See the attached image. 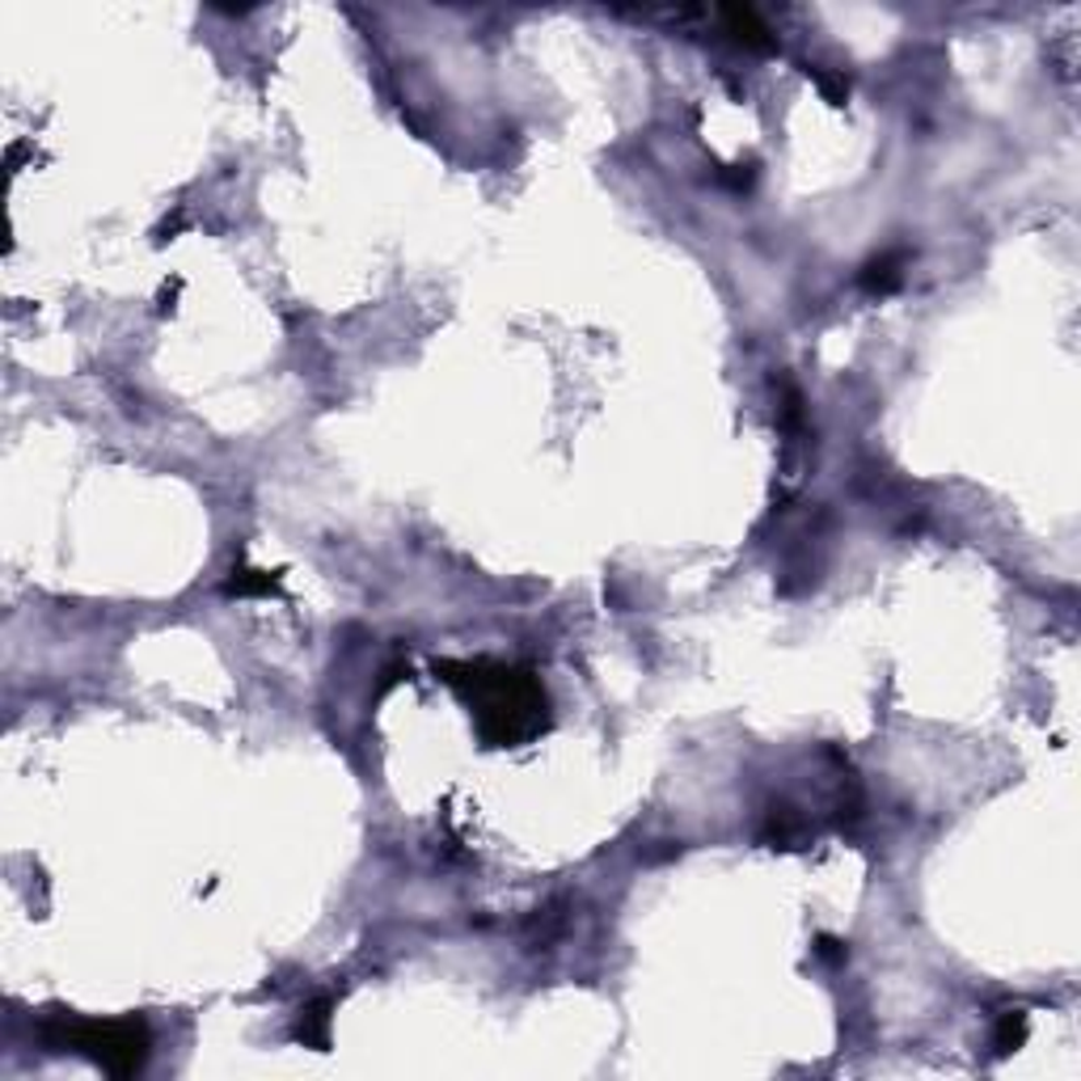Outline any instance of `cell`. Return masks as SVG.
<instances>
[{
	"instance_id": "5",
	"label": "cell",
	"mask_w": 1081,
	"mask_h": 1081,
	"mask_svg": "<svg viewBox=\"0 0 1081 1081\" xmlns=\"http://www.w3.org/2000/svg\"><path fill=\"white\" fill-rule=\"evenodd\" d=\"M862 287L866 292H895L900 287V280H904V250H888V254H879V258H870L866 266H862Z\"/></svg>"
},
{
	"instance_id": "6",
	"label": "cell",
	"mask_w": 1081,
	"mask_h": 1081,
	"mask_svg": "<svg viewBox=\"0 0 1081 1081\" xmlns=\"http://www.w3.org/2000/svg\"><path fill=\"white\" fill-rule=\"evenodd\" d=\"M280 579L271 571H254V567H237L228 579V596H275Z\"/></svg>"
},
{
	"instance_id": "7",
	"label": "cell",
	"mask_w": 1081,
	"mask_h": 1081,
	"mask_svg": "<svg viewBox=\"0 0 1081 1081\" xmlns=\"http://www.w3.org/2000/svg\"><path fill=\"white\" fill-rule=\"evenodd\" d=\"M1022 1040H1026V1014L1010 1010V1014L1001 1018V1026H997V1052H1001V1056H1006V1052H1018L1022 1048Z\"/></svg>"
},
{
	"instance_id": "2",
	"label": "cell",
	"mask_w": 1081,
	"mask_h": 1081,
	"mask_svg": "<svg viewBox=\"0 0 1081 1081\" xmlns=\"http://www.w3.org/2000/svg\"><path fill=\"white\" fill-rule=\"evenodd\" d=\"M51 1040L60 1048L90 1056L94 1065H102L115 1078H131L149 1060V1048H153L149 1026L140 1018H106V1022H97V1018H64L51 1031Z\"/></svg>"
},
{
	"instance_id": "1",
	"label": "cell",
	"mask_w": 1081,
	"mask_h": 1081,
	"mask_svg": "<svg viewBox=\"0 0 1081 1081\" xmlns=\"http://www.w3.org/2000/svg\"><path fill=\"white\" fill-rule=\"evenodd\" d=\"M436 672L465 698L486 748H520L549 727V698L528 668L499 660H444Z\"/></svg>"
},
{
	"instance_id": "4",
	"label": "cell",
	"mask_w": 1081,
	"mask_h": 1081,
	"mask_svg": "<svg viewBox=\"0 0 1081 1081\" xmlns=\"http://www.w3.org/2000/svg\"><path fill=\"white\" fill-rule=\"evenodd\" d=\"M330 1010H334L330 997H321V1001L300 1010V1018H296V1040L305 1048H318V1052L330 1048Z\"/></svg>"
},
{
	"instance_id": "3",
	"label": "cell",
	"mask_w": 1081,
	"mask_h": 1081,
	"mask_svg": "<svg viewBox=\"0 0 1081 1081\" xmlns=\"http://www.w3.org/2000/svg\"><path fill=\"white\" fill-rule=\"evenodd\" d=\"M718 22L727 26V34H732L735 43H744V47H752V51H769V47H773V31L761 22V13L748 9V4L718 9Z\"/></svg>"
}]
</instances>
